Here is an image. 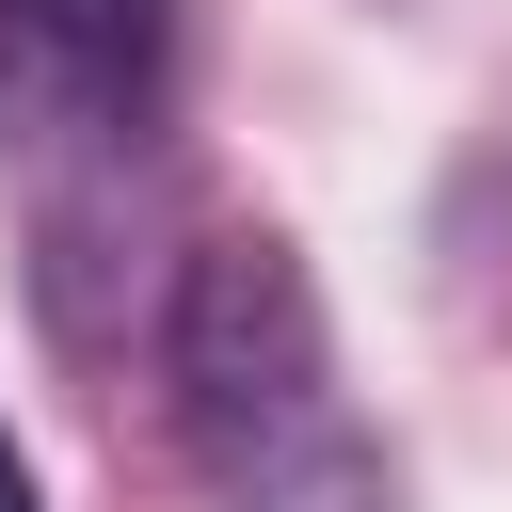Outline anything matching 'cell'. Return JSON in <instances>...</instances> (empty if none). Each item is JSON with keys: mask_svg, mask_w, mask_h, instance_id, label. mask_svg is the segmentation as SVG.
Here are the masks:
<instances>
[{"mask_svg": "<svg viewBox=\"0 0 512 512\" xmlns=\"http://www.w3.org/2000/svg\"><path fill=\"white\" fill-rule=\"evenodd\" d=\"M160 368H176V432H192V464H208L224 512H400V464L368 448V416L336 384L320 272L272 224H224L176 272Z\"/></svg>", "mask_w": 512, "mask_h": 512, "instance_id": "6da1fadb", "label": "cell"}, {"mask_svg": "<svg viewBox=\"0 0 512 512\" xmlns=\"http://www.w3.org/2000/svg\"><path fill=\"white\" fill-rule=\"evenodd\" d=\"M176 80V0H0V160L144 128Z\"/></svg>", "mask_w": 512, "mask_h": 512, "instance_id": "7a4b0ae2", "label": "cell"}, {"mask_svg": "<svg viewBox=\"0 0 512 512\" xmlns=\"http://www.w3.org/2000/svg\"><path fill=\"white\" fill-rule=\"evenodd\" d=\"M0 512H48V496H32V448H16V432H0Z\"/></svg>", "mask_w": 512, "mask_h": 512, "instance_id": "3957f363", "label": "cell"}]
</instances>
